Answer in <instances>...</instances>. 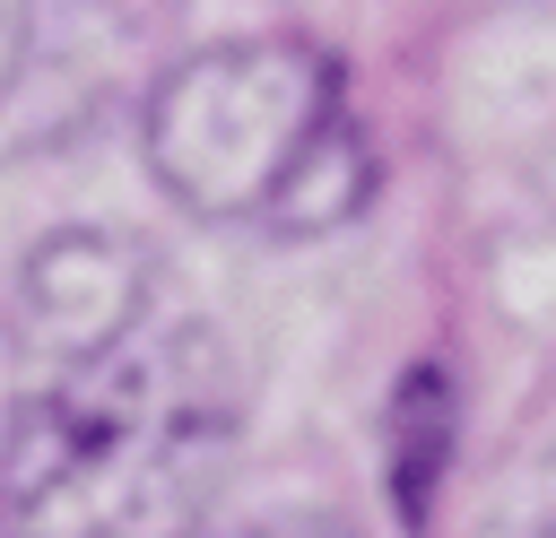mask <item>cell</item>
Masks as SVG:
<instances>
[{"label": "cell", "mask_w": 556, "mask_h": 538, "mask_svg": "<svg viewBox=\"0 0 556 538\" xmlns=\"http://www.w3.org/2000/svg\"><path fill=\"white\" fill-rule=\"evenodd\" d=\"M235 417V356L191 312H148L61 364H9L0 538H200Z\"/></svg>", "instance_id": "6da1fadb"}, {"label": "cell", "mask_w": 556, "mask_h": 538, "mask_svg": "<svg viewBox=\"0 0 556 538\" xmlns=\"http://www.w3.org/2000/svg\"><path fill=\"white\" fill-rule=\"evenodd\" d=\"M139 148L191 217L321 234L374 200V148L348 121L339 61L304 35H235L182 52L148 87Z\"/></svg>", "instance_id": "7a4b0ae2"}, {"label": "cell", "mask_w": 556, "mask_h": 538, "mask_svg": "<svg viewBox=\"0 0 556 538\" xmlns=\"http://www.w3.org/2000/svg\"><path fill=\"white\" fill-rule=\"evenodd\" d=\"M443 443H452V390H443V373H408L400 408H391V503H400V521H426L434 477H443Z\"/></svg>", "instance_id": "277c9868"}, {"label": "cell", "mask_w": 556, "mask_h": 538, "mask_svg": "<svg viewBox=\"0 0 556 538\" xmlns=\"http://www.w3.org/2000/svg\"><path fill=\"white\" fill-rule=\"evenodd\" d=\"M26 26H35V0H0V95H9L17 61H26Z\"/></svg>", "instance_id": "5b68a950"}, {"label": "cell", "mask_w": 556, "mask_h": 538, "mask_svg": "<svg viewBox=\"0 0 556 538\" xmlns=\"http://www.w3.org/2000/svg\"><path fill=\"white\" fill-rule=\"evenodd\" d=\"M156 312V269L122 234H52L26 252L17 295H9V364H61L87 347H113Z\"/></svg>", "instance_id": "3957f363"}]
</instances>
